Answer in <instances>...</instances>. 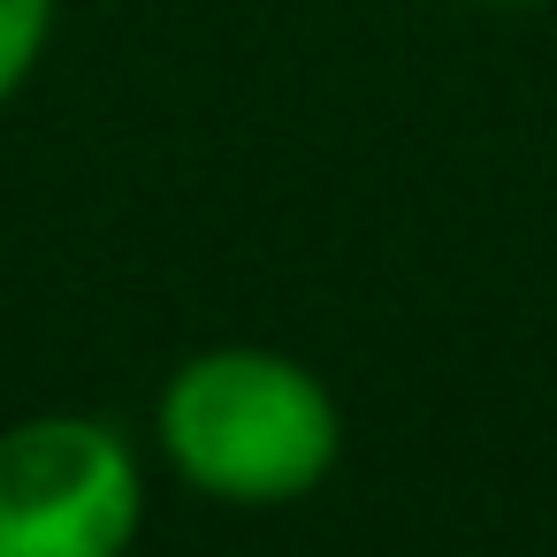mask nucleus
<instances>
[{
  "mask_svg": "<svg viewBox=\"0 0 557 557\" xmlns=\"http://www.w3.org/2000/svg\"><path fill=\"white\" fill-rule=\"evenodd\" d=\"M146 534V458L100 412H24L0 428V557H131Z\"/></svg>",
  "mask_w": 557,
  "mask_h": 557,
  "instance_id": "nucleus-2",
  "label": "nucleus"
},
{
  "mask_svg": "<svg viewBox=\"0 0 557 557\" xmlns=\"http://www.w3.org/2000/svg\"><path fill=\"white\" fill-rule=\"evenodd\" d=\"M54 16H62V0H0V108L39 77V62L54 47Z\"/></svg>",
  "mask_w": 557,
  "mask_h": 557,
  "instance_id": "nucleus-3",
  "label": "nucleus"
},
{
  "mask_svg": "<svg viewBox=\"0 0 557 557\" xmlns=\"http://www.w3.org/2000/svg\"><path fill=\"white\" fill-rule=\"evenodd\" d=\"M161 466L230 511L306 504L344 458V405L321 367L275 344H207L153 389Z\"/></svg>",
  "mask_w": 557,
  "mask_h": 557,
  "instance_id": "nucleus-1",
  "label": "nucleus"
}]
</instances>
